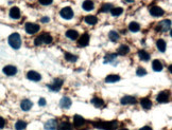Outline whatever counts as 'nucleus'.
Masks as SVG:
<instances>
[{
    "mask_svg": "<svg viewBox=\"0 0 172 130\" xmlns=\"http://www.w3.org/2000/svg\"><path fill=\"white\" fill-rule=\"evenodd\" d=\"M41 21L44 22V23H46V22H49V21H50V18H49V17H43L42 19H41Z\"/></svg>",
    "mask_w": 172,
    "mask_h": 130,
    "instance_id": "nucleus-41",
    "label": "nucleus"
},
{
    "mask_svg": "<svg viewBox=\"0 0 172 130\" xmlns=\"http://www.w3.org/2000/svg\"><path fill=\"white\" fill-rule=\"evenodd\" d=\"M66 36L69 39H71V40H75V39H78L79 33H78V31H75V30H68L66 32Z\"/></svg>",
    "mask_w": 172,
    "mask_h": 130,
    "instance_id": "nucleus-22",
    "label": "nucleus"
},
{
    "mask_svg": "<svg viewBox=\"0 0 172 130\" xmlns=\"http://www.w3.org/2000/svg\"><path fill=\"white\" fill-rule=\"evenodd\" d=\"M171 29V20L170 19H165L161 21L156 27V31L159 32H168Z\"/></svg>",
    "mask_w": 172,
    "mask_h": 130,
    "instance_id": "nucleus-3",
    "label": "nucleus"
},
{
    "mask_svg": "<svg viewBox=\"0 0 172 130\" xmlns=\"http://www.w3.org/2000/svg\"><path fill=\"white\" fill-rule=\"evenodd\" d=\"M156 100H157L158 103H161V104L168 103V100H169V92L163 91V92H161V93H158Z\"/></svg>",
    "mask_w": 172,
    "mask_h": 130,
    "instance_id": "nucleus-7",
    "label": "nucleus"
},
{
    "mask_svg": "<svg viewBox=\"0 0 172 130\" xmlns=\"http://www.w3.org/2000/svg\"><path fill=\"white\" fill-rule=\"evenodd\" d=\"M140 104H141L142 108L148 110V109H150L152 107V102H151L150 98H148V97H144L140 100Z\"/></svg>",
    "mask_w": 172,
    "mask_h": 130,
    "instance_id": "nucleus-19",
    "label": "nucleus"
},
{
    "mask_svg": "<svg viewBox=\"0 0 172 130\" xmlns=\"http://www.w3.org/2000/svg\"><path fill=\"white\" fill-rule=\"evenodd\" d=\"M116 58H117V54H107L104 57V63L105 64H114Z\"/></svg>",
    "mask_w": 172,
    "mask_h": 130,
    "instance_id": "nucleus-26",
    "label": "nucleus"
},
{
    "mask_svg": "<svg viewBox=\"0 0 172 130\" xmlns=\"http://www.w3.org/2000/svg\"><path fill=\"white\" fill-rule=\"evenodd\" d=\"M138 56H139V58L144 61H148L149 59H150V54L144 50H139L138 51Z\"/></svg>",
    "mask_w": 172,
    "mask_h": 130,
    "instance_id": "nucleus-25",
    "label": "nucleus"
},
{
    "mask_svg": "<svg viewBox=\"0 0 172 130\" xmlns=\"http://www.w3.org/2000/svg\"><path fill=\"white\" fill-rule=\"evenodd\" d=\"M130 52V48L127 44H121L119 48H118V54L119 55H127L128 53Z\"/></svg>",
    "mask_w": 172,
    "mask_h": 130,
    "instance_id": "nucleus-24",
    "label": "nucleus"
},
{
    "mask_svg": "<svg viewBox=\"0 0 172 130\" xmlns=\"http://www.w3.org/2000/svg\"><path fill=\"white\" fill-rule=\"evenodd\" d=\"M27 78L32 82H39V80L42 79V75L37 73L36 71H29L27 73Z\"/></svg>",
    "mask_w": 172,
    "mask_h": 130,
    "instance_id": "nucleus-8",
    "label": "nucleus"
},
{
    "mask_svg": "<svg viewBox=\"0 0 172 130\" xmlns=\"http://www.w3.org/2000/svg\"><path fill=\"white\" fill-rule=\"evenodd\" d=\"M139 130H152V128H151L150 126H144V127L140 128Z\"/></svg>",
    "mask_w": 172,
    "mask_h": 130,
    "instance_id": "nucleus-42",
    "label": "nucleus"
},
{
    "mask_svg": "<svg viewBox=\"0 0 172 130\" xmlns=\"http://www.w3.org/2000/svg\"><path fill=\"white\" fill-rule=\"evenodd\" d=\"M121 104L122 105H134L136 104V98L134 96H130V95H127V96H123L121 98Z\"/></svg>",
    "mask_w": 172,
    "mask_h": 130,
    "instance_id": "nucleus-10",
    "label": "nucleus"
},
{
    "mask_svg": "<svg viewBox=\"0 0 172 130\" xmlns=\"http://www.w3.org/2000/svg\"><path fill=\"white\" fill-rule=\"evenodd\" d=\"M82 8L85 10V11H92L95 8V3L92 2V0H85L82 4Z\"/></svg>",
    "mask_w": 172,
    "mask_h": 130,
    "instance_id": "nucleus-20",
    "label": "nucleus"
},
{
    "mask_svg": "<svg viewBox=\"0 0 172 130\" xmlns=\"http://www.w3.org/2000/svg\"><path fill=\"white\" fill-rule=\"evenodd\" d=\"M118 80H120V76L117 74H111V75H108V76H106V78H105L106 83H116Z\"/></svg>",
    "mask_w": 172,
    "mask_h": 130,
    "instance_id": "nucleus-27",
    "label": "nucleus"
},
{
    "mask_svg": "<svg viewBox=\"0 0 172 130\" xmlns=\"http://www.w3.org/2000/svg\"><path fill=\"white\" fill-rule=\"evenodd\" d=\"M94 127L98 128V129H102V130H115L118 126V123L116 121H112V122H102V121H99V122H92Z\"/></svg>",
    "mask_w": 172,
    "mask_h": 130,
    "instance_id": "nucleus-1",
    "label": "nucleus"
},
{
    "mask_svg": "<svg viewBox=\"0 0 172 130\" xmlns=\"http://www.w3.org/2000/svg\"><path fill=\"white\" fill-rule=\"evenodd\" d=\"M85 22H86V23H88V25H96V23L98 22V19H97V17H96V16L88 15V16L85 17Z\"/></svg>",
    "mask_w": 172,
    "mask_h": 130,
    "instance_id": "nucleus-28",
    "label": "nucleus"
},
{
    "mask_svg": "<svg viewBox=\"0 0 172 130\" xmlns=\"http://www.w3.org/2000/svg\"><path fill=\"white\" fill-rule=\"evenodd\" d=\"M60 15H61L64 19L66 20H69L71 19L72 17H73V11H72V8H69V6H66V8H63L60 12Z\"/></svg>",
    "mask_w": 172,
    "mask_h": 130,
    "instance_id": "nucleus-4",
    "label": "nucleus"
},
{
    "mask_svg": "<svg viewBox=\"0 0 172 130\" xmlns=\"http://www.w3.org/2000/svg\"><path fill=\"white\" fill-rule=\"evenodd\" d=\"M39 40H41V42L42 44H49L52 42L53 38L52 36H51L50 34H48V33H43L42 35H39L38 36Z\"/></svg>",
    "mask_w": 172,
    "mask_h": 130,
    "instance_id": "nucleus-11",
    "label": "nucleus"
},
{
    "mask_svg": "<svg viewBox=\"0 0 172 130\" xmlns=\"http://www.w3.org/2000/svg\"><path fill=\"white\" fill-rule=\"evenodd\" d=\"M65 59L68 61H70V63H75V61L78 60V56L77 55H73V54H71V53H65Z\"/></svg>",
    "mask_w": 172,
    "mask_h": 130,
    "instance_id": "nucleus-32",
    "label": "nucleus"
},
{
    "mask_svg": "<svg viewBox=\"0 0 172 130\" xmlns=\"http://www.w3.org/2000/svg\"><path fill=\"white\" fill-rule=\"evenodd\" d=\"M123 1H125V2H128V3H132V2H134V0H123Z\"/></svg>",
    "mask_w": 172,
    "mask_h": 130,
    "instance_id": "nucleus-43",
    "label": "nucleus"
},
{
    "mask_svg": "<svg viewBox=\"0 0 172 130\" xmlns=\"http://www.w3.org/2000/svg\"><path fill=\"white\" fill-rule=\"evenodd\" d=\"M150 14L154 17H159V16H163L165 14V12L159 6H153V8H150Z\"/></svg>",
    "mask_w": 172,
    "mask_h": 130,
    "instance_id": "nucleus-12",
    "label": "nucleus"
},
{
    "mask_svg": "<svg viewBox=\"0 0 172 130\" xmlns=\"http://www.w3.org/2000/svg\"><path fill=\"white\" fill-rule=\"evenodd\" d=\"M129 30H130L131 32H138V31L140 30V25H139L138 22L133 21L129 25Z\"/></svg>",
    "mask_w": 172,
    "mask_h": 130,
    "instance_id": "nucleus-30",
    "label": "nucleus"
},
{
    "mask_svg": "<svg viewBox=\"0 0 172 130\" xmlns=\"http://www.w3.org/2000/svg\"><path fill=\"white\" fill-rule=\"evenodd\" d=\"M4 125H6V119L0 116V129H2L4 127Z\"/></svg>",
    "mask_w": 172,
    "mask_h": 130,
    "instance_id": "nucleus-39",
    "label": "nucleus"
},
{
    "mask_svg": "<svg viewBox=\"0 0 172 130\" xmlns=\"http://www.w3.org/2000/svg\"><path fill=\"white\" fill-rule=\"evenodd\" d=\"M10 17L13 19H19L20 18V10L17 6H13L10 10Z\"/></svg>",
    "mask_w": 172,
    "mask_h": 130,
    "instance_id": "nucleus-18",
    "label": "nucleus"
},
{
    "mask_svg": "<svg viewBox=\"0 0 172 130\" xmlns=\"http://www.w3.org/2000/svg\"><path fill=\"white\" fill-rule=\"evenodd\" d=\"M25 29L28 34H35L39 31V25L36 23H32V22H28V23H26Z\"/></svg>",
    "mask_w": 172,
    "mask_h": 130,
    "instance_id": "nucleus-5",
    "label": "nucleus"
},
{
    "mask_svg": "<svg viewBox=\"0 0 172 130\" xmlns=\"http://www.w3.org/2000/svg\"><path fill=\"white\" fill-rule=\"evenodd\" d=\"M136 74L138 75V76H144V75L147 74V71H146L144 68H138L136 71Z\"/></svg>",
    "mask_w": 172,
    "mask_h": 130,
    "instance_id": "nucleus-37",
    "label": "nucleus"
},
{
    "mask_svg": "<svg viewBox=\"0 0 172 130\" xmlns=\"http://www.w3.org/2000/svg\"><path fill=\"white\" fill-rule=\"evenodd\" d=\"M33 106V103L31 102L30 100H23L20 103V108L23 111H29Z\"/></svg>",
    "mask_w": 172,
    "mask_h": 130,
    "instance_id": "nucleus-16",
    "label": "nucleus"
},
{
    "mask_svg": "<svg viewBox=\"0 0 172 130\" xmlns=\"http://www.w3.org/2000/svg\"><path fill=\"white\" fill-rule=\"evenodd\" d=\"M92 104L95 106V107H97V108H100L104 105V102H103L102 98H99V97H94L92 100Z\"/></svg>",
    "mask_w": 172,
    "mask_h": 130,
    "instance_id": "nucleus-29",
    "label": "nucleus"
},
{
    "mask_svg": "<svg viewBox=\"0 0 172 130\" xmlns=\"http://www.w3.org/2000/svg\"><path fill=\"white\" fill-rule=\"evenodd\" d=\"M112 4L111 3H105V4H103L102 8H101V12L102 13H106V12H109L112 10Z\"/></svg>",
    "mask_w": 172,
    "mask_h": 130,
    "instance_id": "nucleus-36",
    "label": "nucleus"
},
{
    "mask_svg": "<svg viewBox=\"0 0 172 130\" xmlns=\"http://www.w3.org/2000/svg\"><path fill=\"white\" fill-rule=\"evenodd\" d=\"M45 130H58V122L55 119H50L45 124Z\"/></svg>",
    "mask_w": 172,
    "mask_h": 130,
    "instance_id": "nucleus-15",
    "label": "nucleus"
},
{
    "mask_svg": "<svg viewBox=\"0 0 172 130\" xmlns=\"http://www.w3.org/2000/svg\"><path fill=\"white\" fill-rule=\"evenodd\" d=\"M58 130H72V126L69 122H63L60 126H58Z\"/></svg>",
    "mask_w": 172,
    "mask_h": 130,
    "instance_id": "nucleus-31",
    "label": "nucleus"
},
{
    "mask_svg": "<svg viewBox=\"0 0 172 130\" xmlns=\"http://www.w3.org/2000/svg\"><path fill=\"white\" fill-rule=\"evenodd\" d=\"M38 1L43 6H50L51 3L53 2V0H38Z\"/></svg>",
    "mask_w": 172,
    "mask_h": 130,
    "instance_id": "nucleus-38",
    "label": "nucleus"
},
{
    "mask_svg": "<svg viewBox=\"0 0 172 130\" xmlns=\"http://www.w3.org/2000/svg\"><path fill=\"white\" fill-rule=\"evenodd\" d=\"M62 85H63V79L56 78V79L53 80V83L51 84V85L48 86V88L50 89V90H52V91H58V90L61 89Z\"/></svg>",
    "mask_w": 172,
    "mask_h": 130,
    "instance_id": "nucleus-6",
    "label": "nucleus"
},
{
    "mask_svg": "<svg viewBox=\"0 0 172 130\" xmlns=\"http://www.w3.org/2000/svg\"><path fill=\"white\" fill-rule=\"evenodd\" d=\"M89 42V34L88 33H84L81 38L79 39V46L80 47H86Z\"/></svg>",
    "mask_w": 172,
    "mask_h": 130,
    "instance_id": "nucleus-17",
    "label": "nucleus"
},
{
    "mask_svg": "<svg viewBox=\"0 0 172 130\" xmlns=\"http://www.w3.org/2000/svg\"><path fill=\"white\" fill-rule=\"evenodd\" d=\"M111 13H112V15L114 17H117V16H120V15L123 13V8H112V10H111Z\"/></svg>",
    "mask_w": 172,
    "mask_h": 130,
    "instance_id": "nucleus-33",
    "label": "nucleus"
},
{
    "mask_svg": "<svg viewBox=\"0 0 172 130\" xmlns=\"http://www.w3.org/2000/svg\"><path fill=\"white\" fill-rule=\"evenodd\" d=\"M38 105L39 106H46V100H45L44 97H42V98H39L38 100Z\"/></svg>",
    "mask_w": 172,
    "mask_h": 130,
    "instance_id": "nucleus-40",
    "label": "nucleus"
},
{
    "mask_svg": "<svg viewBox=\"0 0 172 130\" xmlns=\"http://www.w3.org/2000/svg\"><path fill=\"white\" fill-rule=\"evenodd\" d=\"M27 127V123L23 121H17L15 124V129L16 130H25Z\"/></svg>",
    "mask_w": 172,
    "mask_h": 130,
    "instance_id": "nucleus-34",
    "label": "nucleus"
},
{
    "mask_svg": "<svg viewBox=\"0 0 172 130\" xmlns=\"http://www.w3.org/2000/svg\"><path fill=\"white\" fill-rule=\"evenodd\" d=\"M9 44L11 46L13 49L18 50L21 47V38L18 33H13L9 36Z\"/></svg>",
    "mask_w": 172,
    "mask_h": 130,
    "instance_id": "nucleus-2",
    "label": "nucleus"
},
{
    "mask_svg": "<svg viewBox=\"0 0 172 130\" xmlns=\"http://www.w3.org/2000/svg\"><path fill=\"white\" fill-rule=\"evenodd\" d=\"M3 73L8 76H13L17 73V68L15 66H11V65H9V66H6L3 68Z\"/></svg>",
    "mask_w": 172,
    "mask_h": 130,
    "instance_id": "nucleus-9",
    "label": "nucleus"
},
{
    "mask_svg": "<svg viewBox=\"0 0 172 130\" xmlns=\"http://www.w3.org/2000/svg\"><path fill=\"white\" fill-rule=\"evenodd\" d=\"M156 47H157V49L161 51V52H165V51H166V48H167V44L164 39H157V40H156Z\"/></svg>",
    "mask_w": 172,
    "mask_h": 130,
    "instance_id": "nucleus-21",
    "label": "nucleus"
},
{
    "mask_svg": "<svg viewBox=\"0 0 172 130\" xmlns=\"http://www.w3.org/2000/svg\"><path fill=\"white\" fill-rule=\"evenodd\" d=\"M84 124H85L84 117H82L81 115H78V114L73 116V125H75V127H77V128L82 127Z\"/></svg>",
    "mask_w": 172,
    "mask_h": 130,
    "instance_id": "nucleus-13",
    "label": "nucleus"
},
{
    "mask_svg": "<svg viewBox=\"0 0 172 130\" xmlns=\"http://www.w3.org/2000/svg\"><path fill=\"white\" fill-rule=\"evenodd\" d=\"M119 130H128L127 128H122V129H119Z\"/></svg>",
    "mask_w": 172,
    "mask_h": 130,
    "instance_id": "nucleus-44",
    "label": "nucleus"
},
{
    "mask_svg": "<svg viewBox=\"0 0 172 130\" xmlns=\"http://www.w3.org/2000/svg\"><path fill=\"white\" fill-rule=\"evenodd\" d=\"M108 37H109V39H111L112 41L116 42L119 39V34L117 33L116 31H111L109 34H108Z\"/></svg>",
    "mask_w": 172,
    "mask_h": 130,
    "instance_id": "nucleus-35",
    "label": "nucleus"
},
{
    "mask_svg": "<svg viewBox=\"0 0 172 130\" xmlns=\"http://www.w3.org/2000/svg\"><path fill=\"white\" fill-rule=\"evenodd\" d=\"M71 104H72L71 100L67 96L63 97L61 100V102H60V106H61V108H63V109H69Z\"/></svg>",
    "mask_w": 172,
    "mask_h": 130,
    "instance_id": "nucleus-14",
    "label": "nucleus"
},
{
    "mask_svg": "<svg viewBox=\"0 0 172 130\" xmlns=\"http://www.w3.org/2000/svg\"><path fill=\"white\" fill-rule=\"evenodd\" d=\"M152 68L153 70L155 71V72H159V71H161L163 70V64H161V61H159L158 59H155V60L152 63Z\"/></svg>",
    "mask_w": 172,
    "mask_h": 130,
    "instance_id": "nucleus-23",
    "label": "nucleus"
}]
</instances>
